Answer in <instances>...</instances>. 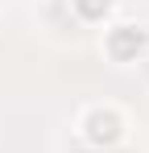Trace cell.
<instances>
[{"mask_svg": "<svg viewBox=\"0 0 149 153\" xmlns=\"http://www.w3.org/2000/svg\"><path fill=\"white\" fill-rule=\"evenodd\" d=\"M87 137L108 145V141H116V137H120V120H116L112 112H91V116H87Z\"/></svg>", "mask_w": 149, "mask_h": 153, "instance_id": "obj_1", "label": "cell"}, {"mask_svg": "<svg viewBox=\"0 0 149 153\" xmlns=\"http://www.w3.org/2000/svg\"><path fill=\"white\" fill-rule=\"evenodd\" d=\"M141 46H145V33L133 29V25H120L116 33H112V42H108V50L116 54V58H128V54H137Z\"/></svg>", "mask_w": 149, "mask_h": 153, "instance_id": "obj_2", "label": "cell"}, {"mask_svg": "<svg viewBox=\"0 0 149 153\" xmlns=\"http://www.w3.org/2000/svg\"><path fill=\"white\" fill-rule=\"evenodd\" d=\"M79 13L83 17H104L108 13V0H79Z\"/></svg>", "mask_w": 149, "mask_h": 153, "instance_id": "obj_3", "label": "cell"}]
</instances>
